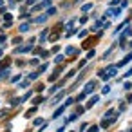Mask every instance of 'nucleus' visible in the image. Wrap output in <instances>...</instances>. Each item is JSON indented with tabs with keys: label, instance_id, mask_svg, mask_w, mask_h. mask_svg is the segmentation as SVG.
Instances as JSON below:
<instances>
[{
	"label": "nucleus",
	"instance_id": "1",
	"mask_svg": "<svg viewBox=\"0 0 132 132\" xmlns=\"http://www.w3.org/2000/svg\"><path fill=\"white\" fill-rule=\"evenodd\" d=\"M107 72H109V76L116 74V67H114V65H112V67H109V69H107Z\"/></svg>",
	"mask_w": 132,
	"mask_h": 132
}]
</instances>
